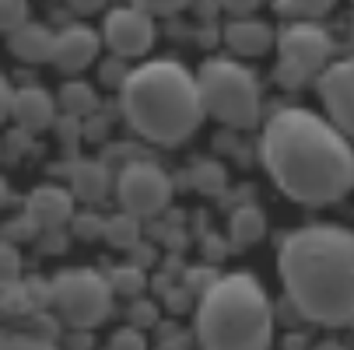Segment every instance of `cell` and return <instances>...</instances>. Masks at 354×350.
<instances>
[{
    "mask_svg": "<svg viewBox=\"0 0 354 350\" xmlns=\"http://www.w3.org/2000/svg\"><path fill=\"white\" fill-rule=\"evenodd\" d=\"M263 168L274 186L306 207L337 204L354 189L351 140L313 109H281L260 137Z\"/></svg>",
    "mask_w": 354,
    "mask_h": 350,
    "instance_id": "6da1fadb",
    "label": "cell"
},
{
    "mask_svg": "<svg viewBox=\"0 0 354 350\" xmlns=\"http://www.w3.org/2000/svg\"><path fill=\"white\" fill-rule=\"evenodd\" d=\"M277 270L298 315L333 329L354 322V231L340 224L291 231L281 242Z\"/></svg>",
    "mask_w": 354,
    "mask_h": 350,
    "instance_id": "7a4b0ae2",
    "label": "cell"
},
{
    "mask_svg": "<svg viewBox=\"0 0 354 350\" xmlns=\"http://www.w3.org/2000/svg\"><path fill=\"white\" fill-rule=\"evenodd\" d=\"M120 109L133 133L162 147L189 140L207 116L196 74L179 60H147L133 67L120 84Z\"/></svg>",
    "mask_w": 354,
    "mask_h": 350,
    "instance_id": "3957f363",
    "label": "cell"
},
{
    "mask_svg": "<svg viewBox=\"0 0 354 350\" xmlns=\"http://www.w3.org/2000/svg\"><path fill=\"white\" fill-rule=\"evenodd\" d=\"M200 350H270L274 305L252 273L218 277L196 305Z\"/></svg>",
    "mask_w": 354,
    "mask_h": 350,
    "instance_id": "277c9868",
    "label": "cell"
},
{
    "mask_svg": "<svg viewBox=\"0 0 354 350\" xmlns=\"http://www.w3.org/2000/svg\"><path fill=\"white\" fill-rule=\"evenodd\" d=\"M196 84H200L204 113L211 119H218L221 126L249 130L260 123L263 95H260V84L252 77V70H245L242 64L225 60V57H211L200 64Z\"/></svg>",
    "mask_w": 354,
    "mask_h": 350,
    "instance_id": "5b68a950",
    "label": "cell"
},
{
    "mask_svg": "<svg viewBox=\"0 0 354 350\" xmlns=\"http://www.w3.org/2000/svg\"><path fill=\"white\" fill-rule=\"evenodd\" d=\"M49 305L71 329H95L113 312V284L95 270H60L49 280Z\"/></svg>",
    "mask_w": 354,
    "mask_h": 350,
    "instance_id": "8992f818",
    "label": "cell"
},
{
    "mask_svg": "<svg viewBox=\"0 0 354 350\" xmlns=\"http://www.w3.org/2000/svg\"><path fill=\"white\" fill-rule=\"evenodd\" d=\"M277 77L284 84H301L319 77L330 64V35L316 21H295L277 35Z\"/></svg>",
    "mask_w": 354,
    "mask_h": 350,
    "instance_id": "52a82bcc",
    "label": "cell"
},
{
    "mask_svg": "<svg viewBox=\"0 0 354 350\" xmlns=\"http://www.w3.org/2000/svg\"><path fill=\"white\" fill-rule=\"evenodd\" d=\"M116 196L127 214L144 221L172 204V179L155 162H127L116 175Z\"/></svg>",
    "mask_w": 354,
    "mask_h": 350,
    "instance_id": "ba28073f",
    "label": "cell"
},
{
    "mask_svg": "<svg viewBox=\"0 0 354 350\" xmlns=\"http://www.w3.org/2000/svg\"><path fill=\"white\" fill-rule=\"evenodd\" d=\"M102 42L113 49V57L133 60L144 57L155 46V21L140 8H113L106 14V28H102Z\"/></svg>",
    "mask_w": 354,
    "mask_h": 350,
    "instance_id": "9c48e42d",
    "label": "cell"
},
{
    "mask_svg": "<svg viewBox=\"0 0 354 350\" xmlns=\"http://www.w3.org/2000/svg\"><path fill=\"white\" fill-rule=\"evenodd\" d=\"M319 98L330 113V123L347 137L354 140V57L351 60H340V64H330L323 74H319Z\"/></svg>",
    "mask_w": 354,
    "mask_h": 350,
    "instance_id": "30bf717a",
    "label": "cell"
},
{
    "mask_svg": "<svg viewBox=\"0 0 354 350\" xmlns=\"http://www.w3.org/2000/svg\"><path fill=\"white\" fill-rule=\"evenodd\" d=\"M98 49H102V35H98L95 28L67 25L53 39V57H49V64H53L57 70H64V74H81L84 67H91L98 60Z\"/></svg>",
    "mask_w": 354,
    "mask_h": 350,
    "instance_id": "8fae6325",
    "label": "cell"
},
{
    "mask_svg": "<svg viewBox=\"0 0 354 350\" xmlns=\"http://www.w3.org/2000/svg\"><path fill=\"white\" fill-rule=\"evenodd\" d=\"M25 214L35 228L53 231V228H60L74 217V193L60 189V186H39L25 200Z\"/></svg>",
    "mask_w": 354,
    "mask_h": 350,
    "instance_id": "7c38bea8",
    "label": "cell"
},
{
    "mask_svg": "<svg viewBox=\"0 0 354 350\" xmlns=\"http://www.w3.org/2000/svg\"><path fill=\"white\" fill-rule=\"evenodd\" d=\"M11 119L25 133H42V130H49L57 123V102L49 98L46 88H35V84L18 88L15 91V106H11Z\"/></svg>",
    "mask_w": 354,
    "mask_h": 350,
    "instance_id": "4fadbf2b",
    "label": "cell"
},
{
    "mask_svg": "<svg viewBox=\"0 0 354 350\" xmlns=\"http://www.w3.org/2000/svg\"><path fill=\"white\" fill-rule=\"evenodd\" d=\"M225 42L239 57H263L274 46V32H270V25H263L257 18H232L225 25Z\"/></svg>",
    "mask_w": 354,
    "mask_h": 350,
    "instance_id": "5bb4252c",
    "label": "cell"
},
{
    "mask_svg": "<svg viewBox=\"0 0 354 350\" xmlns=\"http://www.w3.org/2000/svg\"><path fill=\"white\" fill-rule=\"evenodd\" d=\"M53 39H57V32H49L46 25L25 21L21 28H15L8 35V49L25 64H42V60L53 57Z\"/></svg>",
    "mask_w": 354,
    "mask_h": 350,
    "instance_id": "9a60e30c",
    "label": "cell"
},
{
    "mask_svg": "<svg viewBox=\"0 0 354 350\" xmlns=\"http://www.w3.org/2000/svg\"><path fill=\"white\" fill-rule=\"evenodd\" d=\"M113 189V172L102 162H77L71 168V193L84 204H98Z\"/></svg>",
    "mask_w": 354,
    "mask_h": 350,
    "instance_id": "2e32d148",
    "label": "cell"
},
{
    "mask_svg": "<svg viewBox=\"0 0 354 350\" xmlns=\"http://www.w3.org/2000/svg\"><path fill=\"white\" fill-rule=\"evenodd\" d=\"M228 235H232V245H235V249L257 245V242L267 235V217H263V211L252 207V204L239 207V211L232 214V221H228Z\"/></svg>",
    "mask_w": 354,
    "mask_h": 350,
    "instance_id": "e0dca14e",
    "label": "cell"
},
{
    "mask_svg": "<svg viewBox=\"0 0 354 350\" xmlns=\"http://www.w3.org/2000/svg\"><path fill=\"white\" fill-rule=\"evenodd\" d=\"M60 109L67 113V116H74V119H81V116H88V113H95V106H98V95L91 91V84H81V81H71V84H64L60 88Z\"/></svg>",
    "mask_w": 354,
    "mask_h": 350,
    "instance_id": "ac0fdd59",
    "label": "cell"
},
{
    "mask_svg": "<svg viewBox=\"0 0 354 350\" xmlns=\"http://www.w3.org/2000/svg\"><path fill=\"white\" fill-rule=\"evenodd\" d=\"M102 238H106L113 249H133V245L140 242V217H133V214H127V211L116 214V217H109Z\"/></svg>",
    "mask_w": 354,
    "mask_h": 350,
    "instance_id": "d6986e66",
    "label": "cell"
},
{
    "mask_svg": "<svg viewBox=\"0 0 354 350\" xmlns=\"http://www.w3.org/2000/svg\"><path fill=\"white\" fill-rule=\"evenodd\" d=\"M0 350H57V343L42 333H32V329L0 326Z\"/></svg>",
    "mask_w": 354,
    "mask_h": 350,
    "instance_id": "ffe728a7",
    "label": "cell"
},
{
    "mask_svg": "<svg viewBox=\"0 0 354 350\" xmlns=\"http://www.w3.org/2000/svg\"><path fill=\"white\" fill-rule=\"evenodd\" d=\"M337 0H281V11L284 14H295L298 21H313L319 14H326Z\"/></svg>",
    "mask_w": 354,
    "mask_h": 350,
    "instance_id": "44dd1931",
    "label": "cell"
},
{
    "mask_svg": "<svg viewBox=\"0 0 354 350\" xmlns=\"http://www.w3.org/2000/svg\"><path fill=\"white\" fill-rule=\"evenodd\" d=\"M109 284H113V291L116 294H127V298H137L140 291H144V273L130 263V266H120V270H113L109 273Z\"/></svg>",
    "mask_w": 354,
    "mask_h": 350,
    "instance_id": "7402d4cb",
    "label": "cell"
},
{
    "mask_svg": "<svg viewBox=\"0 0 354 350\" xmlns=\"http://www.w3.org/2000/svg\"><path fill=\"white\" fill-rule=\"evenodd\" d=\"M21 277V256L11 242H0V291L4 287H15Z\"/></svg>",
    "mask_w": 354,
    "mask_h": 350,
    "instance_id": "603a6c76",
    "label": "cell"
},
{
    "mask_svg": "<svg viewBox=\"0 0 354 350\" xmlns=\"http://www.w3.org/2000/svg\"><path fill=\"white\" fill-rule=\"evenodd\" d=\"M28 21V0H0V32H15Z\"/></svg>",
    "mask_w": 354,
    "mask_h": 350,
    "instance_id": "cb8c5ba5",
    "label": "cell"
},
{
    "mask_svg": "<svg viewBox=\"0 0 354 350\" xmlns=\"http://www.w3.org/2000/svg\"><path fill=\"white\" fill-rule=\"evenodd\" d=\"M130 4L155 18V14H176V11H183L189 0H130Z\"/></svg>",
    "mask_w": 354,
    "mask_h": 350,
    "instance_id": "d4e9b609",
    "label": "cell"
},
{
    "mask_svg": "<svg viewBox=\"0 0 354 350\" xmlns=\"http://www.w3.org/2000/svg\"><path fill=\"white\" fill-rule=\"evenodd\" d=\"M109 350H144V336L130 326V329H123V333H116V336H113Z\"/></svg>",
    "mask_w": 354,
    "mask_h": 350,
    "instance_id": "484cf974",
    "label": "cell"
},
{
    "mask_svg": "<svg viewBox=\"0 0 354 350\" xmlns=\"http://www.w3.org/2000/svg\"><path fill=\"white\" fill-rule=\"evenodd\" d=\"M15 91L18 88H11V81L0 74V123H8L11 119V106H15Z\"/></svg>",
    "mask_w": 354,
    "mask_h": 350,
    "instance_id": "4316f807",
    "label": "cell"
},
{
    "mask_svg": "<svg viewBox=\"0 0 354 350\" xmlns=\"http://www.w3.org/2000/svg\"><path fill=\"white\" fill-rule=\"evenodd\" d=\"M218 4H221L232 18H249L252 11L260 8V0H218Z\"/></svg>",
    "mask_w": 354,
    "mask_h": 350,
    "instance_id": "83f0119b",
    "label": "cell"
},
{
    "mask_svg": "<svg viewBox=\"0 0 354 350\" xmlns=\"http://www.w3.org/2000/svg\"><path fill=\"white\" fill-rule=\"evenodd\" d=\"M74 231H77L81 238H95V235L106 231V221H102V217H74Z\"/></svg>",
    "mask_w": 354,
    "mask_h": 350,
    "instance_id": "f1b7e54d",
    "label": "cell"
},
{
    "mask_svg": "<svg viewBox=\"0 0 354 350\" xmlns=\"http://www.w3.org/2000/svg\"><path fill=\"white\" fill-rule=\"evenodd\" d=\"M130 322H137V326H151V322H155V305H147V302L130 305Z\"/></svg>",
    "mask_w": 354,
    "mask_h": 350,
    "instance_id": "f546056e",
    "label": "cell"
},
{
    "mask_svg": "<svg viewBox=\"0 0 354 350\" xmlns=\"http://www.w3.org/2000/svg\"><path fill=\"white\" fill-rule=\"evenodd\" d=\"M106 4H109V0H71V8L77 14H95V11H102Z\"/></svg>",
    "mask_w": 354,
    "mask_h": 350,
    "instance_id": "4dcf8cb0",
    "label": "cell"
},
{
    "mask_svg": "<svg viewBox=\"0 0 354 350\" xmlns=\"http://www.w3.org/2000/svg\"><path fill=\"white\" fill-rule=\"evenodd\" d=\"M8 196H11V186H8V179H4V175H0V207L8 204Z\"/></svg>",
    "mask_w": 354,
    "mask_h": 350,
    "instance_id": "1f68e13d",
    "label": "cell"
},
{
    "mask_svg": "<svg viewBox=\"0 0 354 350\" xmlns=\"http://www.w3.org/2000/svg\"><path fill=\"white\" fill-rule=\"evenodd\" d=\"M313 350H347L344 343H333V340H326V343H316Z\"/></svg>",
    "mask_w": 354,
    "mask_h": 350,
    "instance_id": "d6a6232c",
    "label": "cell"
}]
</instances>
